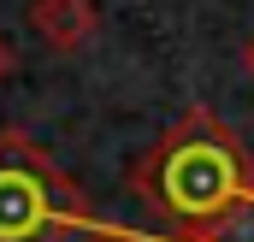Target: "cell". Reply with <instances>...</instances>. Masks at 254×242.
<instances>
[{
    "mask_svg": "<svg viewBox=\"0 0 254 242\" xmlns=\"http://www.w3.org/2000/svg\"><path fill=\"white\" fill-rule=\"evenodd\" d=\"M77 242H148V237H136V231H119V225H95V219H89V225L77 231Z\"/></svg>",
    "mask_w": 254,
    "mask_h": 242,
    "instance_id": "5b68a950",
    "label": "cell"
},
{
    "mask_svg": "<svg viewBox=\"0 0 254 242\" xmlns=\"http://www.w3.org/2000/svg\"><path fill=\"white\" fill-rule=\"evenodd\" d=\"M6 71H12V48L0 42V77H6Z\"/></svg>",
    "mask_w": 254,
    "mask_h": 242,
    "instance_id": "8992f818",
    "label": "cell"
},
{
    "mask_svg": "<svg viewBox=\"0 0 254 242\" xmlns=\"http://www.w3.org/2000/svg\"><path fill=\"white\" fill-rule=\"evenodd\" d=\"M83 225V201L60 166L24 136H0V242H60Z\"/></svg>",
    "mask_w": 254,
    "mask_h": 242,
    "instance_id": "7a4b0ae2",
    "label": "cell"
},
{
    "mask_svg": "<svg viewBox=\"0 0 254 242\" xmlns=\"http://www.w3.org/2000/svg\"><path fill=\"white\" fill-rule=\"evenodd\" d=\"M249 60H254V48H249Z\"/></svg>",
    "mask_w": 254,
    "mask_h": 242,
    "instance_id": "52a82bcc",
    "label": "cell"
},
{
    "mask_svg": "<svg viewBox=\"0 0 254 242\" xmlns=\"http://www.w3.org/2000/svg\"><path fill=\"white\" fill-rule=\"evenodd\" d=\"M30 30H36L54 54H71V48L89 42L95 6H89V0H30Z\"/></svg>",
    "mask_w": 254,
    "mask_h": 242,
    "instance_id": "3957f363",
    "label": "cell"
},
{
    "mask_svg": "<svg viewBox=\"0 0 254 242\" xmlns=\"http://www.w3.org/2000/svg\"><path fill=\"white\" fill-rule=\"evenodd\" d=\"M130 189H136L160 219H172V225L195 242L219 213H231L254 183H249L243 148L219 130V119H213L207 107H190L184 119L160 136L154 154L136 160Z\"/></svg>",
    "mask_w": 254,
    "mask_h": 242,
    "instance_id": "6da1fadb",
    "label": "cell"
},
{
    "mask_svg": "<svg viewBox=\"0 0 254 242\" xmlns=\"http://www.w3.org/2000/svg\"><path fill=\"white\" fill-rule=\"evenodd\" d=\"M195 242H254V189L231 207V213H219V219H213Z\"/></svg>",
    "mask_w": 254,
    "mask_h": 242,
    "instance_id": "277c9868",
    "label": "cell"
}]
</instances>
